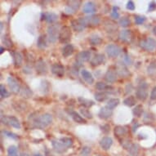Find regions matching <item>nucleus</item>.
Here are the masks:
<instances>
[{"label":"nucleus","mask_w":156,"mask_h":156,"mask_svg":"<svg viewBox=\"0 0 156 156\" xmlns=\"http://www.w3.org/2000/svg\"><path fill=\"white\" fill-rule=\"evenodd\" d=\"M34 156H42V154L40 153H36Z\"/></svg>","instance_id":"obj_58"},{"label":"nucleus","mask_w":156,"mask_h":156,"mask_svg":"<svg viewBox=\"0 0 156 156\" xmlns=\"http://www.w3.org/2000/svg\"><path fill=\"white\" fill-rule=\"evenodd\" d=\"M69 115L71 116V118L73 119V120L77 123H87V121L84 118H83L82 116L79 114V113H77L76 111H74V110H70L69 112Z\"/></svg>","instance_id":"obj_26"},{"label":"nucleus","mask_w":156,"mask_h":156,"mask_svg":"<svg viewBox=\"0 0 156 156\" xmlns=\"http://www.w3.org/2000/svg\"><path fill=\"white\" fill-rule=\"evenodd\" d=\"M154 34L156 35V26L154 27Z\"/></svg>","instance_id":"obj_60"},{"label":"nucleus","mask_w":156,"mask_h":156,"mask_svg":"<svg viewBox=\"0 0 156 156\" xmlns=\"http://www.w3.org/2000/svg\"><path fill=\"white\" fill-rule=\"evenodd\" d=\"M74 46L70 44H66V46H64V48H62V56H64V57H68V56H71L72 54L74 53Z\"/></svg>","instance_id":"obj_28"},{"label":"nucleus","mask_w":156,"mask_h":156,"mask_svg":"<svg viewBox=\"0 0 156 156\" xmlns=\"http://www.w3.org/2000/svg\"><path fill=\"white\" fill-rule=\"evenodd\" d=\"M101 131H102L103 133H105V134H108V133H110V125H108V124H105V125L101 126Z\"/></svg>","instance_id":"obj_51"},{"label":"nucleus","mask_w":156,"mask_h":156,"mask_svg":"<svg viewBox=\"0 0 156 156\" xmlns=\"http://www.w3.org/2000/svg\"><path fill=\"white\" fill-rule=\"evenodd\" d=\"M60 141H61L66 148L71 147V146H73V144H74L73 140H72L71 138H69V137H62V138L60 139Z\"/></svg>","instance_id":"obj_39"},{"label":"nucleus","mask_w":156,"mask_h":156,"mask_svg":"<svg viewBox=\"0 0 156 156\" xmlns=\"http://www.w3.org/2000/svg\"><path fill=\"white\" fill-rule=\"evenodd\" d=\"M80 113H81V115L85 117V118L87 119H92V113L90 112L89 110H87V109H85V108H83V109H80Z\"/></svg>","instance_id":"obj_45"},{"label":"nucleus","mask_w":156,"mask_h":156,"mask_svg":"<svg viewBox=\"0 0 156 156\" xmlns=\"http://www.w3.org/2000/svg\"><path fill=\"white\" fill-rule=\"evenodd\" d=\"M96 88L99 91H112L114 89V87L111 86V85H109L107 83L103 82H97L96 83Z\"/></svg>","instance_id":"obj_29"},{"label":"nucleus","mask_w":156,"mask_h":156,"mask_svg":"<svg viewBox=\"0 0 156 156\" xmlns=\"http://www.w3.org/2000/svg\"><path fill=\"white\" fill-rule=\"evenodd\" d=\"M91 51H80V53L77 55V62L78 63H83V62H88L90 59H91Z\"/></svg>","instance_id":"obj_16"},{"label":"nucleus","mask_w":156,"mask_h":156,"mask_svg":"<svg viewBox=\"0 0 156 156\" xmlns=\"http://www.w3.org/2000/svg\"><path fill=\"white\" fill-rule=\"evenodd\" d=\"M143 113V106L142 105H136L134 109L133 110V114L136 117H141Z\"/></svg>","instance_id":"obj_38"},{"label":"nucleus","mask_w":156,"mask_h":156,"mask_svg":"<svg viewBox=\"0 0 156 156\" xmlns=\"http://www.w3.org/2000/svg\"><path fill=\"white\" fill-rule=\"evenodd\" d=\"M1 121L3 124L12 126V128H16V129H21V128L20 121L15 116H2Z\"/></svg>","instance_id":"obj_5"},{"label":"nucleus","mask_w":156,"mask_h":156,"mask_svg":"<svg viewBox=\"0 0 156 156\" xmlns=\"http://www.w3.org/2000/svg\"><path fill=\"white\" fill-rule=\"evenodd\" d=\"M37 47L40 49H44L47 48V37L44 34H41L37 40Z\"/></svg>","instance_id":"obj_30"},{"label":"nucleus","mask_w":156,"mask_h":156,"mask_svg":"<svg viewBox=\"0 0 156 156\" xmlns=\"http://www.w3.org/2000/svg\"><path fill=\"white\" fill-rule=\"evenodd\" d=\"M96 10H97V6L93 2H87L83 8V12L87 14L94 13Z\"/></svg>","instance_id":"obj_25"},{"label":"nucleus","mask_w":156,"mask_h":156,"mask_svg":"<svg viewBox=\"0 0 156 156\" xmlns=\"http://www.w3.org/2000/svg\"><path fill=\"white\" fill-rule=\"evenodd\" d=\"M24 73H31V69L30 67L26 66V68H24Z\"/></svg>","instance_id":"obj_55"},{"label":"nucleus","mask_w":156,"mask_h":156,"mask_svg":"<svg viewBox=\"0 0 156 156\" xmlns=\"http://www.w3.org/2000/svg\"><path fill=\"white\" fill-rule=\"evenodd\" d=\"M91 153V148L88 146H85L82 149V151L80 152V155L81 156H88Z\"/></svg>","instance_id":"obj_49"},{"label":"nucleus","mask_w":156,"mask_h":156,"mask_svg":"<svg viewBox=\"0 0 156 156\" xmlns=\"http://www.w3.org/2000/svg\"><path fill=\"white\" fill-rule=\"evenodd\" d=\"M105 62V56L103 54H96L90 62L92 66H98Z\"/></svg>","instance_id":"obj_20"},{"label":"nucleus","mask_w":156,"mask_h":156,"mask_svg":"<svg viewBox=\"0 0 156 156\" xmlns=\"http://www.w3.org/2000/svg\"><path fill=\"white\" fill-rule=\"evenodd\" d=\"M51 73L57 77H63L65 74V67L59 63L53 64L51 67Z\"/></svg>","instance_id":"obj_15"},{"label":"nucleus","mask_w":156,"mask_h":156,"mask_svg":"<svg viewBox=\"0 0 156 156\" xmlns=\"http://www.w3.org/2000/svg\"><path fill=\"white\" fill-rule=\"evenodd\" d=\"M8 84L9 86V88L12 91V93L14 94H18L21 92V87L20 86V83H18V81L16 79H14L13 77L9 76L8 78Z\"/></svg>","instance_id":"obj_9"},{"label":"nucleus","mask_w":156,"mask_h":156,"mask_svg":"<svg viewBox=\"0 0 156 156\" xmlns=\"http://www.w3.org/2000/svg\"><path fill=\"white\" fill-rule=\"evenodd\" d=\"M81 75L85 82L87 84H92L94 83V78L92 76V74L89 71H87V69H82L81 70Z\"/></svg>","instance_id":"obj_24"},{"label":"nucleus","mask_w":156,"mask_h":156,"mask_svg":"<svg viewBox=\"0 0 156 156\" xmlns=\"http://www.w3.org/2000/svg\"><path fill=\"white\" fill-rule=\"evenodd\" d=\"M51 146L53 147L54 151L59 154L64 153L65 151L67 150L66 147L61 141H56V140H52V141H51Z\"/></svg>","instance_id":"obj_22"},{"label":"nucleus","mask_w":156,"mask_h":156,"mask_svg":"<svg viewBox=\"0 0 156 156\" xmlns=\"http://www.w3.org/2000/svg\"><path fill=\"white\" fill-rule=\"evenodd\" d=\"M72 28L76 32H82L87 26L84 17H80L77 20H73L71 21Z\"/></svg>","instance_id":"obj_7"},{"label":"nucleus","mask_w":156,"mask_h":156,"mask_svg":"<svg viewBox=\"0 0 156 156\" xmlns=\"http://www.w3.org/2000/svg\"><path fill=\"white\" fill-rule=\"evenodd\" d=\"M127 133H128V129H127L126 127H123V126H116L115 128V135L119 139H120V137L124 136Z\"/></svg>","instance_id":"obj_27"},{"label":"nucleus","mask_w":156,"mask_h":156,"mask_svg":"<svg viewBox=\"0 0 156 156\" xmlns=\"http://www.w3.org/2000/svg\"><path fill=\"white\" fill-rule=\"evenodd\" d=\"M20 95L21 97H25V98H30L33 95V92L27 86H25V87H21Z\"/></svg>","instance_id":"obj_36"},{"label":"nucleus","mask_w":156,"mask_h":156,"mask_svg":"<svg viewBox=\"0 0 156 156\" xmlns=\"http://www.w3.org/2000/svg\"><path fill=\"white\" fill-rule=\"evenodd\" d=\"M12 55L13 63L15 68H20L22 66V62H23V56L21 53L19 51H13L12 52Z\"/></svg>","instance_id":"obj_17"},{"label":"nucleus","mask_w":156,"mask_h":156,"mask_svg":"<svg viewBox=\"0 0 156 156\" xmlns=\"http://www.w3.org/2000/svg\"><path fill=\"white\" fill-rule=\"evenodd\" d=\"M136 100L134 96H129L127 98L124 99L123 101V104L128 107H132V106H134L136 105Z\"/></svg>","instance_id":"obj_35"},{"label":"nucleus","mask_w":156,"mask_h":156,"mask_svg":"<svg viewBox=\"0 0 156 156\" xmlns=\"http://www.w3.org/2000/svg\"><path fill=\"white\" fill-rule=\"evenodd\" d=\"M0 96L2 98H7L9 97V92L6 89L5 87L3 84L0 85Z\"/></svg>","instance_id":"obj_44"},{"label":"nucleus","mask_w":156,"mask_h":156,"mask_svg":"<svg viewBox=\"0 0 156 156\" xmlns=\"http://www.w3.org/2000/svg\"><path fill=\"white\" fill-rule=\"evenodd\" d=\"M148 84L146 83H141L136 91V97L140 101H146L148 97Z\"/></svg>","instance_id":"obj_3"},{"label":"nucleus","mask_w":156,"mask_h":156,"mask_svg":"<svg viewBox=\"0 0 156 156\" xmlns=\"http://www.w3.org/2000/svg\"><path fill=\"white\" fill-rule=\"evenodd\" d=\"M151 100H156V87H154L151 91Z\"/></svg>","instance_id":"obj_54"},{"label":"nucleus","mask_w":156,"mask_h":156,"mask_svg":"<svg viewBox=\"0 0 156 156\" xmlns=\"http://www.w3.org/2000/svg\"><path fill=\"white\" fill-rule=\"evenodd\" d=\"M119 38L121 42L123 43H130L133 39V33L128 30H123L119 34Z\"/></svg>","instance_id":"obj_13"},{"label":"nucleus","mask_w":156,"mask_h":156,"mask_svg":"<svg viewBox=\"0 0 156 156\" xmlns=\"http://www.w3.org/2000/svg\"><path fill=\"white\" fill-rule=\"evenodd\" d=\"M148 74H153L156 72V63L155 62H152L150 66H149L148 69Z\"/></svg>","instance_id":"obj_48"},{"label":"nucleus","mask_w":156,"mask_h":156,"mask_svg":"<svg viewBox=\"0 0 156 156\" xmlns=\"http://www.w3.org/2000/svg\"><path fill=\"white\" fill-rule=\"evenodd\" d=\"M2 133H3V135H5L7 137H8V138L13 139V140H17V139L19 138L16 134L12 133V132H9V131L3 130L2 131Z\"/></svg>","instance_id":"obj_43"},{"label":"nucleus","mask_w":156,"mask_h":156,"mask_svg":"<svg viewBox=\"0 0 156 156\" xmlns=\"http://www.w3.org/2000/svg\"><path fill=\"white\" fill-rule=\"evenodd\" d=\"M97 156H100V155H97Z\"/></svg>","instance_id":"obj_61"},{"label":"nucleus","mask_w":156,"mask_h":156,"mask_svg":"<svg viewBox=\"0 0 156 156\" xmlns=\"http://www.w3.org/2000/svg\"><path fill=\"white\" fill-rule=\"evenodd\" d=\"M108 97H109V93H107V92H97V93L95 94V99H96L97 101H99V102H103V101H105Z\"/></svg>","instance_id":"obj_34"},{"label":"nucleus","mask_w":156,"mask_h":156,"mask_svg":"<svg viewBox=\"0 0 156 156\" xmlns=\"http://www.w3.org/2000/svg\"><path fill=\"white\" fill-rule=\"evenodd\" d=\"M19 156H30L27 153H21Z\"/></svg>","instance_id":"obj_57"},{"label":"nucleus","mask_w":156,"mask_h":156,"mask_svg":"<svg viewBox=\"0 0 156 156\" xmlns=\"http://www.w3.org/2000/svg\"><path fill=\"white\" fill-rule=\"evenodd\" d=\"M29 119H31V123L34 125V127L38 128H47L52 122V116L48 113L44 114V115H39V116H31Z\"/></svg>","instance_id":"obj_1"},{"label":"nucleus","mask_w":156,"mask_h":156,"mask_svg":"<svg viewBox=\"0 0 156 156\" xmlns=\"http://www.w3.org/2000/svg\"><path fill=\"white\" fill-rule=\"evenodd\" d=\"M119 8L118 7H113L112 8V12H111V17L113 18V19H115V20H117V19H119V13L118 12Z\"/></svg>","instance_id":"obj_46"},{"label":"nucleus","mask_w":156,"mask_h":156,"mask_svg":"<svg viewBox=\"0 0 156 156\" xmlns=\"http://www.w3.org/2000/svg\"><path fill=\"white\" fill-rule=\"evenodd\" d=\"M8 156H18L17 147L15 146H11L8 149Z\"/></svg>","instance_id":"obj_41"},{"label":"nucleus","mask_w":156,"mask_h":156,"mask_svg":"<svg viewBox=\"0 0 156 156\" xmlns=\"http://www.w3.org/2000/svg\"><path fill=\"white\" fill-rule=\"evenodd\" d=\"M3 43L4 44L5 47L8 48H10L12 47V41L11 40V38H9V36L8 34H5V35L3 36Z\"/></svg>","instance_id":"obj_42"},{"label":"nucleus","mask_w":156,"mask_h":156,"mask_svg":"<svg viewBox=\"0 0 156 156\" xmlns=\"http://www.w3.org/2000/svg\"><path fill=\"white\" fill-rule=\"evenodd\" d=\"M71 35V30L69 26H63L60 30L59 41L62 44H67L70 40Z\"/></svg>","instance_id":"obj_6"},{"label":"nucleus","mask_w":156,"mask_h":156,"mask_svg":"<svg viewBox=\"0 0 156 156\" xmlns=\"http://www.w3.org/2000/svg\"><path fill=\"white\" fill-rule=\"evenodd\" d=\"M127 8L128 10L130 11H134L135 10V3H133V1H128L127 3Z\"/></svg>","instance_id":"obj_52"},{"label":"nucleus","mask_w":156,"mask_h":156,"mask_svg":"<svg viewBox=\"0 0 156 156\" xmlns=\"http://www.w3.org/2000/svg\"><path fill=\"white\" fill-rule=\"evenodd\" d=\"M116 72L119 76L121 78H127L130 74L128 67L124 62H118L116 65Z\"/></svg>","instance_id":"obj_10"},{"label":"nucleus","mask_w":156,"mask_h":156,"mask_svg":"<svg viewBox=\"0 0 156 156\" xmlns=\"http://www.w3.org/2000/svg\"><path fill=\"white\" fill-rule=\"evenodd\" d=\"M112 110H110L106 106H105V107H102L100 111H99V114H98V116L102 119H107L110 118L112 116Z\"/></svg>","instance_id":"obj_23"},{"label":"nucleus","mask_w":156,"mask_h":156,"mask_svg":"<svg viewBox=\"0 0 156 156\" xmlns=\"http://www.w3.org/2000/svg\"><path fill=\"white\" fill-rule=\"evenodd\" d=\"M123 62L125 63V65H132L133 64V60L131 59V57L129 56V55L128 54H126L125 56H124V58H123Z\"/></svg>","instance_id":"obj_50"},{"label":"nucleus","mask_w":156,"mask_h":156,"mask_svg":"<svg viewBox=\"0 0 156 156\" xmlns=\"http://www.w3.org/2000/svg\"><path fill=\"white\" fill-rule=\"evenodd\" d=\"M89 42L92 46H97V45H100L102 43V39L100 36L97 35V34H92L89 37Z\"/></svg>","instance_id":"obj_31"},{"label":"nucleus","mask_w":156,"mask_h":156,"mask_svg":"<svg viewBox=\"0 0 156 156\" xmlns=\"http://www.w3.org/2000/svg\"><path fill=\"white\" fill-rule=\"evenodd\" d=\"M105 80L109 83H115L117 79H118V74H117V72L113 70V69H109L107 70V72L105 73Z\"/></svg>","instance_id":"obj_18"},{"label":"nucleus","mask_w":156,"mask_h":156,"mask_svg":"<svg viewBox=\"0 0 156 156\" xmlns=\"http://www.w3.org/2000/svg\"><path fill=\"white\" fill-rule=\"evenodd\" d=\"M42 20L47 21L48 23L52 24L54 23L55 21H57V15L56 13L51 12H43L42 13Z\"/></svg>","instance_id":"obj_14"},{"label":"nucleus","mask_w":156,"mask_h":156,"mask_svg":"<svg viewBox=\"0 0 156 156\" xmlns=\"http://www.w3.org/2000/svg\"><path fill=\"white\" fill-rule=\"evenodd\" d=\"M78 101L80 103V105H82L83 107L85 108H90L92 107V105H94V101H92L91 100H88V99H86V98H83V97H79L78 98Z\"/></svg>","instance_id":"obj_32"},{"label":"nucleus","mask_w":156,"mask_h":156,"mask_svg":"<svg viewBox=\"0 0 156 156\" xmlns=\"http://www.w3.org/2000/svg\"><path fill=\"white\" fill-rule=\"evenodd\" d=\"M139 44L141 48L147 51H153L156 49V40L151 37L141 40Z\"/></svg>","instance_id":"obj_4"},{"label":"nucleus","mask_w":156,"mask_h":156,"mask_svg":"<svg viewBox=\"0 0 156 156\" xmlns=\"http://www.w3.org/2000/svg\"><path fill=\"white\" fill-rule=\"evenodd\" d=\"M113 145V140L110 136H104L103 138L100 141V146L104 150V151H108L110 150L111 146Z\"/></svg>","instance_id":"obj_21"},{"label":"nucleus","mask_w":156,"mask_h":156,"mask_svg":"<svg viewBox=\"0 0 156 156\" xmlns=\"http://www.w3.org/2000/svg\"><path fill=\"white\" fill-rule=\"evenodd\" d=\"M35 69L37 74H46L48 73V67H47V65L45 63L44 60L40 58V59L38 60V62H36L35 64Z\"/></svg>","instance_id":"obj_12"},{"label":"nucleus","mask_w":156,"mask_h":156,"mask_svg":"<svg viewBox=\"0 0 156 156\" xmlns=\"http://www.w3.org/2000/svg\"><path fill=\"white\" fill-rule=\"evenodd\" d=\"M156 9V3L155 2H151L149 3V8L148 11L149 12H153Z\"/></svg>","instance_id":"obj_53"},{"label":"nucleus","mask_w":156,"mask_h":156,"mask_svg":"<svg viewBox=\"0 0 156 156\" xmlns=\"http://www.w3.org/2000/svg\"><path fill=\"white\" fill-rule=\"evenodd\" d=\"M146 16H135V23L136 25H142L146 21Z\"/></svg>","instance_id":"obj_47"},{"label":"nucleus","mask_w":156,"mask_h":156,"mask_svg":"<svg viewBox=\"0 0 156 156\" xmlns=\"http://www.w3.org/2000/svg\"><path fill=\"white\" fill-rule=\"evenodd\" d=\"M59 26L54 24V25H50L48 27L47 32H48V38L49 43L54 44L55 42L57 40V38H59V34H60Z\"/></svg>","instance_id":"obj_2"},{"label":"nucleus","mask_w":156,"mask_h":156,"mask_svg":"<svg viewBox=\"0 0 156 156\" xmlns=\"http://www.w3.org/2000/svg\"><path fill=\"white\" fill-rule=\"evenodd\" d=\"M120 102V101L119 98H111L107 101V104H106V107L110 109V110H114L115 107H117Z\"/></svg>","instance_id":"obj_33"},{"label":"nucleus","mask_w":156,"mask_h":156,"mask_svg":"<svg viewBox=\"0 0 156 156\" xmlns=\"http://www.w3.org/2000/svg\"><path fill=\"white\" fill-rule=\"evenodd\" d=\"M45 156H54L52 154H51V152H49V151L46 150V152H45Z\"/></svg>","instance_id":"obj_56"},{"label":"nucleus","mask_w":156,"mask_h":156,"mask_svg":"<svg viewBox=\"0 0 156 156\" xmlns=\"http://www.w3.org/2000/svg\"><path fill=\"white\" fill-rule=\"evenodd\" d=\"M128 151H129V153L132 156H137L139 153L138 146L136 145V144H133L130 148L128 149Z\"/></svg>","instance_id":"obj_40"},{"label":"nucleus","mask_w":156,"mask_h":156,"mask_svg":"<svg viewBox=\"0 0 156 156\" xmlns=\"http://www.w3.org/2000/svg\"><path fill=\"white\" fill-rule=\"evenodd\" d=\"M3 51H4V48H3V47H1V51H0V52H1V53H3Z\"/></svg>","instance_id":"obj_59"},{"label":"nucleus","mask_w":156,"mask_h":156,"mask_svg":"<svg viewBox=\"0 0 156 156\" xmlns=\"http://www.w3.org/2000/svg\"><path fill=\"white\" fill-rule=\"evenodd\" d=\"M131 24H132V22H131L130 19L128 17H126V16L120 18L119 21V25L123 28H126V27L131 26Z\"/></svg>","instance_id":"obj_37"},{"label":"nucleus","mask_w":156,"mask_h":156,"mask_svg":"<svg viewBox=\"0 0 156 156\" xmlns=\"http://www.w3.org/2000/svg\"><path fill=\"white\" fill-rule=\"evenodd\" d=\"M121 51H122V49L115 44H109L105 48V52L107 54V56L109 57H112V58L119 56Z\"/></svg>","instance_id":"obj_8"},{"label":"nucleus","mask_w":156,"mask_h":156,"mask_svg":"<svg viewBox=\"0 0 156 156\" xmlns=\"http://www.w3.org/2000/svg\"><path fill=\"white\" fill-rule=\"evenodd\" d=\"M84 18L87 26H98L101 22V19L100 17H99V16L92 15V16H86V17Z\"/></svg>","instance_id":"obj_19"},{"label":"nucleus","mask_w":156,"mask_h":156,"mask_svg":"<svg viewBox=\"0 0 156 156\" xmlns=\"http://www.w3.org/2000/svg\"><path fill=\"white\" fill-rule=\"evenodd\" d=\"M80 5L81 1H69L66 8V12L68 14H74L79 10Z\"/></svg>","instance_id":"obj_11"}]
</instances>
